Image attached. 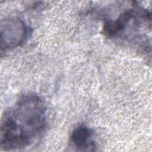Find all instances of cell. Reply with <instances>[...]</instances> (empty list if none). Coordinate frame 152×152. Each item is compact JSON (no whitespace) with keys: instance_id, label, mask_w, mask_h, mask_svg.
<instances>
[{"instance_id":"7a4b0ae2","label":"cell","mask_w":152,"mask_h":152,"mask_svg":"<svg viewBox=\"0 0 152 152\" xmlns=\"http://www.w3.org/2000/svg\"><path fill=\"white\" fill-rule=\"evenodd\" d=\"M151 25V13L147 10L132 3L113 18L104 20L102 32L110 39H120L128 42L143 38L141 31Z\"/></svg>"},{"instance_id":"3957f363","label":"cell","mask_w":152,"mask_h":152,"mask_svg":"<svg viewBox=\"0 0 152 152\" xmlns=\"http://www.w3.org/2000/svg\"><path fill=\"white\" fill-rule=\"evenodd\" d=\"M29 29L21 19L8 18L1 23V52L12 50L20 46L27 40Z\"/></svg>"},{"instance_id":"277c9868","label":"cell","mask_w":152,"mask_h":152,"mask_svg":"<svg viewBox=\"0 0 152 152\" xmlns=\"http://www.w3.org/2000/svg\"><path fill=\"white\" fill-rule=\"evenodd\" d=\"M69 142L76 151H96L97 148L92 130L84 125H78L73 129L69 137Z\"/></svg>"},{"instance_id":"6da1fadb","label":"cell","mask_w":152,"mask_h":152,"mask_svg":"<svg viewBox=\"0 0 152 152\" xmlns=\"http://www.w3.org/2000/svg\"><path fill=\"white\" fill-rule=\"evenodd\" d=\"M46 124V108L37 94L22 96L4 113L1 122L0 147L4 151L31 145L43 132Z\"/></svg>"}]
</instances>
